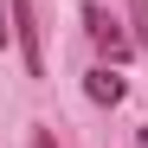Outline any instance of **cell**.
<instances>
[{"instance_id":"cell-1","label":"cell","mask_w":148,"mask_h":148,"mask_svg":"<svg viewBox=\"0 0 148 148\" xmlns=\"http://www.w3.org/2000/svg\"><path fill=\"white\" fill-rule=\"evenodd\" d=\"M7 7H13V39H19V58H26V77H45V32H39L32 0H7Z\"/></svg>"},{"instance_id":"cell-2","label":"cell","mask_w":148,"mask_h":148,"mask_svg":"<svg viewBox=\"0 0 148 148\" xmlns=\"http://www.w3.org/2000/svg\"><path fill=\"white\" fill-rule=\"evenodd\" d=\"M84 32H90V45H97V52H110V58H129V52H135V39L122 32L116 19L97 7V0H84Z\"/></svg>"},{"instance_id":"cell-3","label":"cell","mask_w":148,"mask_h":148,"mask_svg":"<svg viewBox=\"0 0 148 148\" xmlns=\"http://www.w3.org/2000/svg\"><path fill=\"white\" fill-rule=\"evenodd\" d=\"M84 90H90V103H122V90H129V84H122L110 64H97L90 77H84Z\"/></svg>"},{"instance_id":"cell-4","label":"cell","mask_w":148,"mask_h":148,"mask_svg":"<svg viewBox=\"0 0 148 148\" xmlns=\"http://www.w3.org/2000/svg\"><path fill=\"white\" fill-rule=\"evenodd\" d=\"M129 19H135V45L148 52V0H129Z\"/></svg>"},{"instance_id":"cell-5","label":"cell","mask_w":148,"mask_h":148,"mask_svg":"<svg viewBox=\"0 0 148 148\" xmlns=\"http://www.w3.org/2000/svg\"><path fill=\"white\" fill-rule=\"evenodd\" d=\"M32 148H58V142H52V129H39V135H32Z\"/></svg>"},{"instance_id":"cell-6","label":"cell","mask_w":148,"mask_h":148,"mask_svg":"<svg viewBox=\"0 0 148 148\" xmlns=\"http://www.w3.org/2000/svg\"><path fill=\"white\" fill-rule=\"evenodd\" d=\"M7 13H13V7H7V0H0V45H7Z\"/></svg>"}]
</instances>
